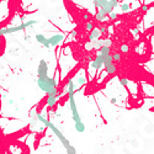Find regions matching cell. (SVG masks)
Returning a JSON list of instances; mask_svg holds the SVG:
<instances>
[{
  "instance_id": "1",
  "label": "cell",
  "mask_w": 154,
  "mask_h": 154,
  "mask_svg": "<svg viewBox=\"0 0 154 154\" xmlns=\"http://www.w3.org/2000/svg\"><path fill=\"white\" fill-rule=\"evenodd\" d=\"M36 118H37V121L41 122V123H43L44 126L47 127V128H50L52 132H53L56 136L58 137V139L61 141V143L63 144V147L65 148V151H67V154H77V149L73 147L72 144H70V142L68 141V138H67L64 134H63V132L61 130L58 128V127H56L53 123H52L50 120H47L44 116H42L40 114V112H36Z\"/></svg>"
},
{
  "instance_id": "2",
  "label": "cell",
  "mask_w": 154,
  "mask_h": 154,
  "mask_svg": "<svg viewBox=\"0 0 154 154\" xmlns=\"http://www.w3.org/2000/svg\"><path fill=\"white\" fill-rule=\"evenodd\" d=\"M37 86L47 94V96H58V88L57 81L54 78L50 75L46 77H37Z\"/></svg>"
},
{
  "instance_id": "3",
  "label": "cell",
  "mask_w": 154,
  "mask_h": 154,
  "mask_svg": "<svg viewBox=\"0 0 154 154\" xmlns=\"http://www.w3.org/2000/svg\"><path fill=\"white\" fill-rule=\"evenodd\" d=\"M68 101H69V106H70V111H72V118L74 123H79L83 122V120L80 117V114L78 111L77 104H75V99H74V94H75V85L72 79L68 80Z\"/></svg>"
},
{
  "instance_id": "4",
  "label": "cell",
  "mask_w": 154,
  "mask_h": 154,
  "mask_svg": "<svg viewBox=\"0 0 154 154\" xmlns=\"http://www.w3.org/2000/svg\"><path fill=\"white\" fill-rule=\"evenodd\" d=\"M37 21L36 20H31L27 22H24V24L19 25V26H13V27H6V28H0V36L4 35H10V33H15L19 31H22V30H26L28 27H32L33 25H36Z\"/></svg>"
},
{
  "instance_id": "5",
  "label": "cell",
  "mask_w": 154,
  "mask_h": 154,
  "mask_svg": "<svg viewBox=\"0 0 154 154\" xmlns=\"http://www.w3.org/2000/svg\"><path fill=\"white\" fill-rule=\"evenodd\" d=\"M48 75V63L44 59H41L37 68V77H46Z\"/></svg>"
},
{
  "instance_id": "6",
  "label": "cell",
  "mask_w": 154,
  "mask_h": 154,
  "mask_svg": "<svg viewBox=\"0 0 154 154\" xmlns=\"http://www.w3.org/2000/svg\"><path fill=\"white\" fill-rule=\"evenodd\" d=\"M90 67H91L93 69H95V70H100L101 68L104 67V62H102V56H101L100 53L96 56L95 59L90 63Z\"/></svg>"
},
{
  "instance_id": "7",
  "label": "cell",
  "mask_w": 154,
  "mask_h": 154,
  "mask_svg": "<svg viewBox=\"0 0 154 154\" xmlns=\"http://www.w3.org/2000/svg\"><path fill=\"white\" fill-rule=\"evenodd\" d=\"M63 40H64V36L61 35V33H57V35H53L48 38V43H50L51 47H56V46H58Z\"/></svg>"
},
{
  "instance_id": "8",
  "label": "cell",
  "mask_w": 154,
  "mask_h": 154,
  "mask_svg": "<svg viewBox=\"0 0 154 154\" xmlns=\"http://www.w3.org/2000/svg\"><path fill=\"white\" fill-rule=\"evenodd\" d=\"M36 41L38 43H41L43 47H46V48H51V46H50V43H48V38L46 36H43L42 33H37L36 35Z\"/></svg>"
},
{
  "instance_id": "9",
  "label": "cell",
  "mask_w": 154,
  "mask_h": 154,
  "mask_svg": "<svg viewBox=\"0 0 154 154\" xmlns=\"http://www.w3.org/2000/svg\"><path fill=\"white\" fill-rule=\"evenodd\" d=\"M104 67H105V70H106V73L110 74V75L115 74L116 70H117V67H116V64H115L114 62L110 63V64H107V65H104Z\"/></svg>"
},
{
  "instance_id": "10",
  "label": "cell",
  "mask_w": 154,
  "mask_h": 154,
  "mask_svg": "<svg viewBox=\"0 0 154 154\" xmlns=\"http://www.w3.org/2000/svg\"><path fill=\"white\" fill-rule=\"evenodd\" d=\"M57 97H58V96H47L46 104H47L48 110H51L52 107H54V105L57 104Z\"/></svg>"
},
{
  "instance_id": "11",
  "label": "cell",
  "mask_w": 154,
  "mask_h": 154,
  "mask_svg": "<svg viewBox=\"0 0 154 154\" xmlns=\"http://www.w3.org/2000/svg\"><path fill=\"white\" fill-rule=\"evenodd\" d=\"M100 31H99V28H93L91 31H90L89 33V41H94V40H97V38H100Z\"/></svg>"
},
{
  "instance_id": "12",
  "label": "cell",
  "mask_w": 154,
  "mask_h": 154,
  "mask_svg": "<svg viewBox=\"0 0 154 154\" xmlns=\"http://www.w3.org/2000/svg\"><path fill=\"white\" fill-rule=\"evenodd\" d=\"M106 17H107V15L104 13L102 10H97V13L95 14V20L96 21H99V22H102V21H105L106 20Z\"/></svg>"
},
{
  "instance_id": "13",
  "label": "cell",
  "mask_w": 154,
  "mask_h": 154,
  "mask_svg": "<svg viewBox=\"0 0 154 154\" xmlns=\"http://www.w3.org/2000/svg\"><path fill=\"white\" fill-rule=\"evenodd\" d=\"M108 3V0H93V4L96 9H101L102 6H105Z\"/></svg>"
},
{
  "instance_id": "14",
  "label": "cell",
  "mask_w": 154,
  "mask_h": 154,
  "mask_svg": "<svg viewBox=\"0 0 154 154\" xmlns=\"http://www.w3.org/2000/svg\"><path fill=\"white\" fill-rule=\"evenodd\" d=\"M74 127H75L77 132H79V133H83V132H85V125H84V122L74 123Z\"/></svg>"
},
{
  "instance_id": "15",
  "label": "cell",
  "mask_w": 154,
  "mask_h": 154,
  "mask_svg": "<svg viewBox=\"0 0 154 154\" xmlns=\"http://www.w3.org/2000/svg\"><path fill=\"white\" fill-rule=\"evenodd\" d=\"M101 10H102L104 11V13L105 14H106V15H108V14H110V13H112V11H114V7H112L111 5H110V4H106V5H105V6H102V7H101Z\"/></svg>"
},
{
  "instance_id": "16",
  "label": "cell",
  "mask_w": 154,
  "mask_h": 154,
  "mask_svg": "<svg viewBox=\"0 0 154 154\" xmlns=\"http://www.w3.org/2000/svg\"><path fill=\"white\" fill-rule=\"evenodd\" d=\"M99 53H100V54L111 53V52H110V47H107V46H101V47L99 48Z\"/></svg>"
},
{
  "instance_id": "17",
  "label": "cell",
  "mask_w": 154,
  "mask_h": 154,
  "mask_svg": "<svg viewBox=\"0 0 154 154\" xmlns=\"http://www.w3.org/2000/svg\"><path fill=\"white\" fill-rule=\"evenodd\" d=\"M112 61H114V62H120V61H121V54H120L118 52L114 53V54H112Z\"/></svg>"
},
{
  "instance_id": "18",
  "label": "cell",
  "mask_w": 154,
  "mask_h": 154,
  "mask_svg": "<svg viewBox=\"0 0 154 154\" xmlns=\"http://www.w3.org/2000/svg\"><path fill=\"white\" fill-rule=\"evenodd\" d=\"M108 4L114 7V9H116V7H118L120 6V3H118V0H108Z\"/></svg>"
},
{
  "instance_id": "19",
  "label": "cell",
  "mask_w": 154,
  "mask_h": 154,
  "mask_svg": "<svg viewBox=\"0 0 154 154\" xmlns=\"http://www.w3.org/2000/svg\"><path fill=\"white\" fill-rule=\"evenodd\" d=\"M85 28L88 30V31H91V30L94 28V24L91 21H86V24H85Z\"/></svg>"
},
{
  "instance_id": "20",
  "label": "cell",
  "mask_w": 154,
  "mask_h": 154,
  "mask_svg": "<svg viewBox=\"0 0 154 154\" xmlns=\"http://www.w3.org/2000/svg\"><path fill=\"white\" fill-rule=\"evenodd\" d=\"M107 16H108V19H110L111 21H115L116 19H117V16H118V15L116 14V13H114V11H112V13H110V14L107 15Z\"/></svg>"
},
{
  "instance_id": "21",
  "label": "cell",
  "mask_w": 154,
  "mask_h": 154,
  "mask_svg": "<svg viewBox=\"0 0 154 154\" xmlns=\"http://www.w3.org/2000/svg\"><path fill=\"white\" fill-rule=\"evenodd\" d=\"M85 83H86V79H85L84 77H79V78H78V85H79V86L84 85Z\"/></svg>"
},
{
  "instance_id": "22",
  "label": "cell",
  "mask_w": 154,
  "mask_h": 154,
  "mask_svg": "<svg viewBox=\"0 0 154 154\" xmlns=\"http://www.w3.org/2000/svg\"><path fill=\"white\" fill-rule=\"evenodd\" d=\"M120 84H121L122 86H127L128 85V79L127 78H121L120 79Z\"/></svg>"
},
{
  "instance_id": "23",
  "label": "cell",
  "mask_w": 154,
  "mask_h": 154,
  "mask_svg": "<svg viewBox=\"0 0 154 154\" xmlns=\"http://www.w3.org/2000/svg\"><path fill=\"white\" fill-rule=\"evenodd\" d=\"M128 51H130V46H128V44H122V46H121V52H122V53H127Z\"/></svg>"
},
{
  "instance_id": "24",
  "label": "cell",
  "mask_w": 154,
  "mask_h": 154,
  "mask_svg": "<svg viewBox=\"0 0 154 154\" xmlns=\"http://www.w3.org/2000/svg\"><path fill=\"white\" fill-rule=\"evenodd\" d=\"M111 40L110 38H106V40H102V46H107V47H110L111 46Z\"/></svg>"
},
{
  "instance_id": "25",
  "label": "cell",
  "mask_w": 154,
  "mask_h": 154,
  "mask_svg": "<svg viewBox=\"0 0 154 154\" xmlns=\"http://www.w3.org/2000/svg\"><path fill=\"white\" fill-rule=\"evenodd\" d=\"M121 10L122 11H128L130 10V4H122V5H121Z\"/></svg>"
},
{
  "instance_id": "26",
  "label": "cell",
  "mask_w": 154,
  "mask_h": 154,
  "mask_svg": "<svg viewBox=\"0 0 154 154\" xmlns=\"http://www.w3.org/2000/svg\"><path fill=\"white\" fill-rule=\"evenodd\" d=\"M83 19H84L85 21H90V15L89 14H84L83 15Z\"/></svg>"
},
{
  "instance_id": "27",
  "label": "cell",
  "mask_w": 154,
  "mask_h": 154,
  "mask_svg": "<svg viewBox=\"0 0 154 154\" xmlns=\"http://www.w3.org/2000/svg\"><path fill=\"white\" fill-rule=\"evenodd\" d=\"M99 31H100V33H106L107 32V27H100Z\"/></svg>"
},
{
  "instance_id": "28",
  "label": "cell",
  "mask_w": 154,
  "mask_h": 154,
  "mask_svg": "<svg viewBox=\"0 0 154 154\" xmlns=\"http://www.w3.org/2000/svg\"><path fill=\"white\" fill-rule=\"evenodd\" d=\"M148 9H149V5H143V6H142V11H143V13L148 11Z\"/></svg>"
},
{
  "instance_id": "29",
  "label": "cell",
  "mask_w": 154,
  "mask_h": 154,
  "mask_svg": "<svg viewBox=\"0 0 154 154\" xmlns=\"http://www.w3.org/2000/svg\"><path fill=\"white\" fill-rule=\"evenodd\" d=\"M133 33H134V35H138V33H139V30H138V28H133Z\"/></svg>"
},
{
  "instance_id": "30",
  "label": "cell",
  "mask_w": 154,
  "mask_h": 154,
  "mask_svg": "<svg viewBox=\"0 0 154 154\" xmlns=\"http://www.w3.org/2000/svg\"><path fill=\"white\" fill-rule=\"evenodd\" d=\"M116 102H117V100H116L115 97H114V99H111V104H116Z\"/></svg>"
},
{
  "instance_id": "31",
  "label": "cell",
  "mask_w": 154,
  "mask_h": 154,
  "mask_svg": "<svg viewBox=\"0 0 154 154\" xmlns=\"http://www.w3.org/2000/svg\"><path fill=\"white\" fill-rule=\"evenodd\" d=\"M75 35H77V31L74 30V31H72V36H75Z\"/></svg>"
}]
</instances>
